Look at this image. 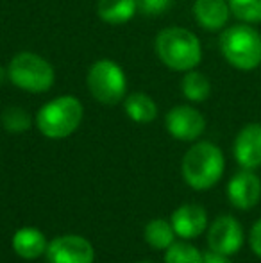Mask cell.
I'll use <instances>...</instances> for the list:
<instances>
[{"label":"cell","instance_id":"cell-2","mask_svg":"<svg viewBox=\"0 0 261 263\" xmlns=\"http://www.w3.org/2000/svg\"><path fill=\"white\" fill-rule=\"evenodd\" d=\"M220 52L233 68L251 72L261 65V32L252 24L226 27L218 40Z\"/></svg>","mask_w":261,"mask_h":263},{"label":"cell","instance_id":"cell-23","mask_svg":"<svg viewBox=\"0 0 261 263\" xmlns=\"http://www.w3.org/2000/svg\"><path fill=\"white\" fill-rule=\"evenodd\" d=\"M249 242H251V249L254 251L256 256L261 258V218H258L254 222V226H252Z\"/></svg>","mask_w":261,"mask_h":263},{"label":"cell","instance_id":"cell-13","mask_svg":"<svg viewBox=\"0 0 261 263\" xmlns=\"http://www.w3.org/2000/svg\"><path fill=\"white\" fill-rule=\"evenodd\" d=\"M172 228L181 238H195L208 228V213L198 204H185L172 215Z\"/></svg>","mask_w":261,"mask_h":263},{"label":"cell","instance_id":"cell-12","mask_svg":"<svg viewBox=\"0 0 261 263\" xmlns=\"http://www.w3.org/2000/svg\"><path fill=\"white\" fill-rule=\"evenodd\" d=\"M231 14L233 13L227 0H195L193 2L195 22L208 32L224 31Z\"/></svg>","mask_w":261,"mask_h":263},{"label":"cell","instance_id":"cell-4","mask_svg":"<svg viewBox=\"0 0 261 263\" xmlns=\"http://www.w3.org/2000/svg\"><path fill=\"white\" fill-rule=\"evenodd\" d=\"M84 117V107L73 95H61L49 101L36 113V125L47 138L61 140L77 131Z\"/></svg>","mask_w":261,"mask_h":263},{"label":"cell","instance_id":"cell-5","mask_svg":"<svg viewBox=\"0 0 261 263\" xmlns=\"http://www.w3.org/2000/svg\"><path fill=\"white\" fill-rule=\"evenodd\" d=\"M6 73L14 86L29 93H45L56 83L54 66L45 58L34 52H20L13 55Z\"/></svg>","mask_w":261,"mask_h":263},{"label":"cell","instance_id":"cell-6","mask_svg":"<svg viewBox=\"0 0 261 263\" xmlns=\"http://www.w3.org/2000/svg\"><path fill=\"white\" fill-rule=\"evenodd\" d=\"M88 90L93 95L95 101L106 106L118 104L126 99L127 79L122 66L113 59H98L88 70Z\"/></svg>","mask_w":261,"mask_h":263},{"label":"cell","instance_id":"cell-17","mask_svg":"<svg viewBox=\"0 0 261 263\" xmlns=\"http://www.w3.org/2000/svg\"><path fill=\"white\" fill-rule=\"evenodd\" d=\"M181 91L190 102H204L211 95V83L198 70H188L181 79Z\"/></svg>","mask_w":261,"mask_h":263},{"label":"cell","instance_id":"cell-18","mask_svg":"<svg viewBox=\"0 0 261 263\" xmlns=\"http://www.w3.org/2000/svg\"><path fill=\"white\" fill-rule=\"evenodd\" d=\"M174 235L172 222H167L165 218H154L145 228V238L154 249H168L174 243Z\"/></svg>","mask_w":261,"mask_h":263},{"label":"cell","instance_id":"cell-7","mask_svg":"<svg viewBox=\"0 0 261 263\" xmlns=\"http://www.w3.org/2000/svg\"><path fill=\"white\" fill-rule=\"evenodd\" d=\"M208 246L215 253L233 256L244 246V228L234 217L222 215L209 226Z\"/></svg>","mask_w":261,"mask_h":263},{"label":"cell","instance_id":"cell-16","mask_svg":"<svg viewBox=\"0 0 261 263\" xmlns=\"http://www.w3.org/2000/svg\"><path fill=\"white\" fill-rule=\"evenodd\" d=\"M124 107H126L127 117L138 124H149L157 115V106L154 99L147 93H142V91H134V93L127 95L124 101Z\"/></svg>","mask_w":261,"mask_h":263},{"label":"cell","instance_id":"cell-20","mask_svg":"<svg viewBox=\"0 0 261 263\" xmlns=\"http://www.w3.org/2000/svg\"><path fill=\"white\" fill-rule=\"evenodd\" d=\"M0 120H2L4 129L9 133H24L31 127V115L24 107H18V106L6 107Z\"/></svg>","mask_w":261,"mask_h":263},{"label":"cell","instance_id":"cell-24","mask_svg":"<svg viewBox=\"0 0 261 263\" xmlns=\"http://www.w3.org/2000/svg\"><path fill=\"white\" fill-rule=\"evenodd\" d=\"M202 263H231V260L226 254L215 253V251L209 249L208 253L202 254Z\"/></svg>","mask_w":261,"mask_h":263},{"label":"cell","instance_id":"cell-19","mask_svg":"<svg viewBox=\"0 0 261 263\" xmlns=\"http://www.w3.org/2000/svg\"><path fill=\"white\" fill-rule=\"evenodd\" d=\"M231 13L244 24H259L261 22V0H227Z\"/></svg>","mask_w":261,"mask_h":263},{"label":"cell","instance_id":"cell-22","mask_svg":"<svg viewBox=\"0 0 261 263\" xmlns=\"http://www.w3.org/2000/svg\"><path fill=\"white\" fill-rule=\"evenodd\" d=\"M138 11H142L147 16H159L165 14L172 7L174 0H136Z\"/></svg>","mask_w":261,"mask_h":263},{"label":"cell","instance_id":"cell-3","mask_svg":"<svg viewBox=\"0 0 261 263\" xmlns=\"http://www.w3.org/2000/svg\"><path fill=\"white\" fill-rule=\"evenodd\" d=\"M226 168L224 153L211 142H198L183 158V177L195 190H208L220 181Z\"/></svg>","mask_w":261,"mask_h":263},{"label":"cell","instance_id":"cell-21","mask_svg":"<svg viewBox=\"0 0 261 263\" xmlns=\"http://www.w3.org/2000/svg\"><path fill=\"white\" fill-rule=\"evenodd\" d=\"M165 263H202V253L190 243H172L165 254Z\"/></svg>","mask_w":261,"mask_h":263},{"label":"cell","instance_id":"cell-15","mask_svg":"<svg viewBox=\"0 0 261 263\" xmlns=\"http://www.w3.org/2000/svg\"><path fill=\"white\" fill-rule=\"evenodd\" d=\"M138 13L136 0H98L97 14L102 22L111 25L127 24Z\"/></svg>","mask_w":261,"mask_h":263},{"label":"cell","instance_id":"cell-9","mask_svg":"<svg viewBox=\"0 0 261 263\" xmlns=\"http://www.w3.org/2000/svg\"><path fill=\"white\" fill-rule=\"evenodd\" d=\"M50 263H93L95 253L91 243L79 235H65L47 246Z\"/></svg>","mask_w":261,"mask_h":263},{"label":"cell","instance_id":"cell-11","mask_svg":"<svg viewBox=\"0 0 261 263\" xmlns=\"http://www.w3.org/2000/svg\"><path fill=\"white\" fill-rule=\"evenodd\" d=\"M233 153L242 168L256 170L261 166V124L252 122L240 129L234 138Z\"/></svg>","mask_w":261,"mask_h":263},{"label":"cell","instance_id":"cell-10","mask_svg":"<svg viewBox=\"0 0 261 263\" xmlns=\"http://www.w3.org/2000/svg\"><path fill=\"white\" fill-rule=\"evenodd\" d=\"M227 197L229 202L238 210L254 208L261 199V179L254 170H240L231 177L227 184Z\"/></svg>","mask_w":261,"mask_h":263},{"label":"cell","instance_id":"cell-8","mask_svg":"<svg viewBox=\"0 0 261 263\" xmlns=\"http://www.w3.org/2000/svg\"><path fill=\"white\" fill-rule=\"evenodd\" d=\"M167 131L181 142H193L204 133L206 118L198 109L192 106H175L165 117Z\"/></svg>","mask_w":261,"mask_h":263},{"label":"cell","instance_id":"cell-25","mask_svg":"<svg viewBox=\"0 0 261 263\" xmlns=\"http://www.w3.org/2000/svg\"><path fill=\"white\" fill-rule=\"evenodd\" d=\"M7 76V73H6V70H2V68H0V83H2V79H4V77H6Z\"/></svg>","mask_w":261,"mask_h":263},{"label":"cell","instance_id":"cell-26","mask_svg":"<svg viewBox=\"0 0 261 263\" xmlns=\"http://www.w3.org/2000/svg\"><path fill=\"white\" fill-rule=\"evenodd\" d=\"M142 263H149V261H142Z\"/></svg>","mask_w":261,"mask_h":263},{"label":"cell","instance_id":"cell-1","mask_svg":"<svg viewBox=\"0 0 261 263\" xmlns=\"http://www.w3.org/2000/svg\"><path fill=\"white\" fill-rule=\"evenodd\" d=\"M156 54L167 68L188 72L200 65V40L185 27H167L156 36Z\"/></svg>","mask_w":261,"mask_h":263},{"label":"cell","instance_id":"cell-14","mask_svg":"<svg viewBox=\"0 0 261 263\" xmlns=\"http://www.w3.org/2000/svg\"><path fill=\"white\" fill-rule=\"evenodd\" d=\"M13 249L20 258L36 260L47 253L45 235L34 228H22L13 236Z\"/></svg>","mask_w":261,"mask_h":263}]
</instances>
